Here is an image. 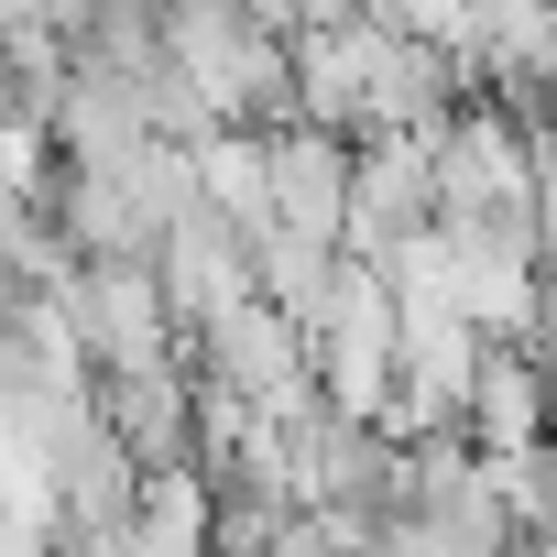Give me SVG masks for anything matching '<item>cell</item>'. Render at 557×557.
Instances as JSON below:
<instances>
[{"mask_svg": "<svg viewBox=\"0 0 557 557\" xmlns=\"http://www.w3.org/2000/svg\"><path fill=\"white\" fill-rule=\"evenodd\" d=\"M273 219L350 251V219H361V143H339V132H318V121H285V132H273Z\"/></svg>", "mask_w": 557, "mask_h": 557, "instance_id": "6da1fadb", "label": "cell"}, {"mask_svg": "<svg viewBox=\"0 0 557 557\" xmlns=\"http://www.w3.org/2000/svg\"><path fill=\"white\" fill-rule=\"evenodd\" d=\"M459 437H470L481 459H524V448H546V437H557V361H546L535 339H492Z\"/></svg>", "mask_w": 557, "mask_h": 557, "instance_id": "7a4b0ae2", "label": "cell"}, {"mask_svg": "<svg viewBox=\"0 0 557 557\" xmlns=\"http://www.w3.org/2000/svg\"><path fill=\"white\" fill-rule=\"evenodd\" d=\"M296 121L361 143L372 132V23H307L296 34Z\"/></svg>", "mask_w": 557, "mask_h": 557, "instance_id": "3957f363", "label": "cell"}, {"mask_svg": "<svg viewBox=\"0 0 557 557\" xmlns=\"http://www.w3.org/2000/svg\"><path fill=\"white\" fill-rule=\"evenodd\" d=\"M197 164H208V208L262 240L273 230V132H208Z\"/></svg>", "mask_w": 557, "mask_h": 557, "instance_id": "277c9868", "label": "cell"}, {"mask_svg": "<svg viewBox=\"0 0 557 557\" xmlns=\"http://www.w3.org/2000/svg\"><path fill=\"white\" fill-rule=\"evenodd\" d=\"M361 23H394V34H437V45H481V0H361Z\"/></svg>", "mask_w": 557, "mask_h": 557, "instance_id": "5b68a950", "label": "cell"}, {"mask_svg": "<svg viewBox=\"0 0 557 557\" xmlns=\"http://www.w3.org/2000/svg\"><path fill=\"white\" fill-rule=\"evenodd\" d=\"M307 23H361V0H307Z\"/></svg>", "mask_w": 557, "mask_h": 557, "instance_id": "8992f818", "label": "cell"}]
</instances>
